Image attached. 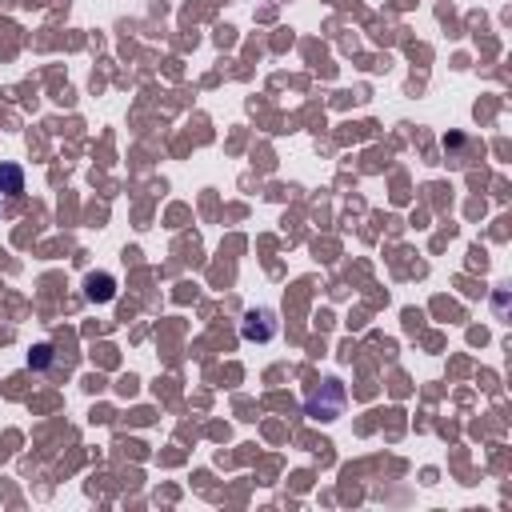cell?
Here are the masks:
<instances>
[{"mask_svg": "<svg viewBox=\"0 0 512 512\" xmlns=\"http://www.w3.org/2000/svg\"><path fill=\"white\" fill-rule=\"evenodd\" d=\"M344 400H348L344 384H340L336 376H328V380H320V384L304 396V412H308L312 420H336V416L344 412Z\"/></svg>", "mask_w": 512, "mask_h": 512, "instance_id": "cell-1", "label": "cell"}, {"mask_svg": "<svg viewBox=\"0 0 512 512\" xmlns=\"http://www.w3.org/2000/svg\"><path fill=\"white\" fill-rule=\"evenodd\" d=\"M276 332H280V320H276L272 308H248L244 320H240V336L248 344H268Z\"/></svg>", "mask_w": 512, "mask_h": 512, "instance_id": "cell-2", "label": "cell"}, {"mask_svg": "<svg viewBox=\"0 0 512 512\" xmlns=\"http://www.w3.org/2000/svg\"><path fill=\"white\" fill-rule=\"evenodd\" d=\"M84 292H88V300L108 304V300H116V276H112V272H88Z\"/></svg>", "mask_w": 512, "mask_h": 512, "instance_id": "cell-3", "label": "cell"}, {"mask_svg": "<svg viewBox=\"0 0 512 512\" xmlns=\"http://www.w3.org/2000/svg\"><path fill=\"white\" fill-rule=\"evenodd\" d=\"M0 192L8 196V200H20L24 196V168L20 164H0Z\"/></svg>", "mask_w": 512, "mask_h": 512, "instance_id": "cell-4", "label": "cell"}, {"mask_svg": "<svg viewBox=\"0 0 512 512\" xmlns=\"http://www.w3.org/2000/svg\"><path fill=\"white\" fill-rule=\"evenodd\" d=\"M28 364H32L36 372H44V368L52 364V348H48V344H36V348H32V356H28Z\"/></svg>", "mask_w": 512, "mask_h": 512, "instance_id": "cell-5", "label": "cell"}]
</instances>
